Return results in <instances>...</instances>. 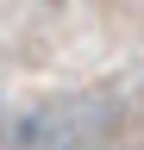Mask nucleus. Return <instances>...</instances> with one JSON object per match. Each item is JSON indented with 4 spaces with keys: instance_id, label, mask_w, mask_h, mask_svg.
Wrapping results in <instances>:
<instances>
[{
    "instance_id": "nucleus-1",
    "label": "nucleus",
    "mask_w": 144,
    "mask_h": 150,
    "mask_svg": "<svg viewBox=\"0 0 144 150\" xmlns=\"http://www.w3.org/2000/svg\"><path fill=\"white\" fill-rule=\"evenodd\" d=\"M13 150H113V138L82 106H38L13 125Z\"/></svg>"
}]
</instances>
